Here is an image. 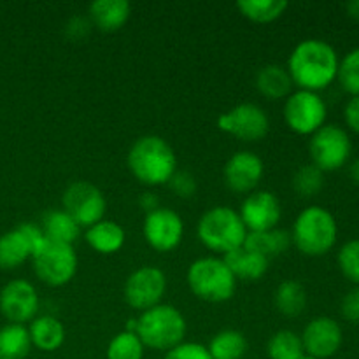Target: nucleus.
Instances as JSON below:
<instances>
[{
    "mask_svg": "<svg viewBox=\"0 0 359 359\" xmlns=\"http://www.w3.org/2000/svg\"><path fill=\"white\" fill-rule=\"evenodd\" d=\"M339 63V55L332 44L321 39H305L291 51L287 72L300 90L318 93L337 79Z\"/></svg>",
    "mask_w": 359,
    "mask_h": 359,
    "instance_id": "f257e3e1",
    "label": "nucleus"
},
{
    "mask_svg": "<svg viewBox=\"0 0 359 359\" xmlns=\"http://www.w3.org/2000/svg\"><path fill=\"white\" fill-rule=\"evenodd\" d=\"M128 168L137 181L146 186H160L177 172V156L170 144L160 135H144L128 151Z\"/></svg>",
    "mask_w": 359,
    "mask_h": 359,
    "instance_id": "f03ea898",
    "label": "nucleus"
},
{
    "mask_svg": "<svg viewBox=\"0 0 359 359\" xmlns=\"http://www.w3.org/2000/svg\"><path fill=\"white\" fill-rule=\"evenodd\" d=\"M186 319L179 309L170 304H158L144 311L137 319V335L144 347L154 351H170L184 342Z\"/></svg>",
    "mask_w": 359,
    "mask_h": 359,
    "instance_id": "7ed1b4c3",
    "label": "nucleus"
},
{
    "mask_svg": "<svg viewBox=\"0 0 359 359\" xmlns=\"http://www.w3.org/2000/svg\"><path fill=\"white\" fill-rule=\"evenodd\" d=\"M337 237V219L321 205H311L302 210L294 219L291 233L293 244L305 256H325L333 249Z\"/></svg>",
    "mask_w": 359,
    "mask_h": 359,
    "instance_id": "20e7f679",
    "label": "nucleus"
},
{
    "mask_svg": "<svg viewBox=\"0 0 359 359\" xmlns=\"http://www.w3.org/2000/svg\"><path fill=\"white\" fill-rule=\"evenodd\" d=\"M196 233L207 249L228 255L244 245L248 228L237 210L228 205H216L200 217Z\"/></svg>",
    "mask_w": 359,
    "mask_h": 359,
    "instance_id": "39448f33",
    "label": "nucleus"
},
{
    "mask_svg": "<svg viewBox=\"0 0 359 359\" xmlns=\"http://www.w3.org/2000/svg\"><path fill=\"white\" fill-rule=\"evenodd\" d=\"M189 291L209 304H223L235 294L237 279L221 258H200L189 265L186 273Z\"/></svg>",
    "mask_w": 359,
    "mask_h": 359,
    "instance_id": "423d86ee",
    "label": "nucleus"
},
{
    "mask_svg": "<svg viewBox=\"0 0 359 359\" xmlns=\"http://www.w3.org/2000/svg\"><path fill=\"white\" fill-rule=\"evenodd\" d=\"M34 272L39 279L51 287L69 284L77 272V255L74 245L60 244L44 238L32 256Z\"/></svg>",
    "mask_w": 359,
    "mask_h": 359,
    "instance_id": "0eeeda50",
    "label": "nucleus"
},
{
    "mask_svg": "<svg viewBox=\"0 0 359 359\" xmlns=\"http://www.w3.org/2000/svg\"><path fill=\"white\" fill-rule=\"evenodd\" d=\"M312 165L323 172H335L347 163L353 151L351 137L337 125H325L312 135L311 144Z\"/></svg>",
    "mask_w": 359,
    "mask_h": 359,
    "instance_id": "6e6552de",
    "label": "nucleus"
},
{
    "mask_svg": "<svg viewBox=\"0 0 359 359\" xmlns=\"http://www.w3.org/2000/svg\"><path fill=\"white\" fill-rule=\"evenodd\" d=\"M326 114L328 109L325 100L314 91H294L284 104V121L298 135H314L321 126H325Z\"/></svg>",
    "mask_w": 359,
    "mask_h": 359,
    "instance_id": "1a4fd4ad",
    "label": "nucleus"
},
{
    "mask_svg": "<svg viewBox=\"0 0 359 359\" xmlns=\"http://www.w3.org/2000/svg\"><path fill=\"white\" fill-rule=\"evenodd\" d=\"M62 209L81 228H90L104 219L107 200L95 184L88 181H76L63 191Z\"/></svg>",
    "mask_w": 359,
    "mask_h": 359,
    "instance_id": "9d476101",
    "label": "nucleus"
},
{
    "mask_svg": "<svg viewBox=\"0 0 359 359\" xmlns=\"http://www.w3.org/2000/svg\"><path fill=\"white\" fill-rule=\"evenodd\" d=\"M217 126L242 142H258L269 133L270 119L259 105L242 102L219 116Z\"/></svg>",
    "mask_w": 359,
    "mask_h": 359,
    "instance_id": "9b49d317",
    "label": "nucleus"
},
{
    "mask_svg": "<svg viewBox=\"0 0 359 359\" xmlns=\"http://www.w3.org/2000/svg\"><path fill=\"white\" fill-rule=\"evenodd\" d=\"M167 291V277L158 266H140L126 279L123 294L126 304L135 311L144 312L156 307Z\"/></svg>",
    "mask_w": 359,
    "mask_h": 359,
    "instance_id": "f8f14e48",
    "label": "nucleus"
},
{
    "mask_svg": "<svg viewBox=\"0 0 359 359\" xmlns=\"http://www.w3.org/2000/svg\"><path fill=\"white\" fill-rule=\"evenodd\" d=\"M44 242V235L39 224L21 223L0 237V269L13 270L32 259L39 245Z\"/></svg>",
    "mask_w": 359,
    "mask_h": 359,
    "instance_id": "ddd939ff",
    "label": "nucleus"
},
{
    "mask_svg": "<svg viewBox=\"0 0 359 359\" xmlns=\"http://www.w3.org/2000/svg\"><path fill=\"white\" fill-rule=\"evenodd\" d=\"M144 238L158 252H170L181 244L184 235V223L175 210L158 207L144 217Z\"/></svg>",
    "mask_w": 359,
    "mask_h": 359,
    "instance_id": "4468645a",
    "label": "nucleus"
},
{
    "mask_svg": "<svg viewBox=\"0 0 359 359\" xmlns=\"http://www.w3.org/2000/svg\"><path fill=\"white\" fill-rule=\"evenodd\" d=\"M37 311L39 294L28 280H11L0 291V312L13 325L34 321Z\"/></svg>",
    "mask_w": 359,
    "mask_h": 359,
    "instance_id": "2eb2a0df",
    "label": "nucleus"
},
{
    "mask_svg": "<svg viewBox=\"0 0 359 359\" xmlns=\"http://www.w3.org/2000/svg\"><path fill=\"white\" fill-rule=\"evenodd\" d=\"M305 356L316 359H328L335 356L342 347L344 333L339 323L328 316H319L305 326L302 333Z\"/></svg>",
    "mask_w": 359,
    "mask_h": 359,
    "instance_id": "dca6fc26",
    "label": "nucleus"
},
{
    "mask_svg": "<svg viewBox=\"0 0 359 359\" xmlns=\"http://www.w3.org/2000/svg\"><path fill=\"white\" fill-rule=\"evenodd\" d=\"M241 217L248 233L256 231H266L277 228L280 221V202L272 191L259 189V191L249 193L241 205Z\"/></svg>",
    "mask_w": 359,
    "mask_h": 359,
    "instance_id": "f3484780",
    "label": "nucleus"
},
{
    "mask_svg": "<svg viewBox=\"0 0 359 359\" xmlns=\"http://www.w3.org/2000/svg\"><path fill=\"white\" fill-rule=\"evenodd\" d=\"M263 160L251 151H238L231 154L223 168L224 182L235 193H252L263 179Z\"/></svg>",
    "mask_w": 359,
    "mask_h": 359,
    "instance_id": "a211bd4d",
    "label": "nucleus"
},
{
    "mask_svg": "<svg viewBox=\"0 0 359 359\" xmlns=\"http://www.w3.org/2000/svg\"><path fill=\"white\" fill-rule=\"evenodd\" d=\"M132 14L128 0H95L88 7V20L95 28L105 34L118 32L126 25Z\"/></svg>",
    "mask_w": 359,
    "mask_h": 359,
    "instance_id": "6ab92c4d",
    "label": "nucleus"
},
{
    "mask_svg": "<svg viewBox=\"0 0 359 359\" xmlns=\"http://www.w3.org/2000/svg\"><path fill=\"white\" fill-rule=\"evenodd\" d=\"M223 259L235 276V279L248 280V283H255V280L262 279L266 273V270H269L270 263V259L258 255L252 249L245 248V245L224 255Z\"/></svg>",
    "mask_w": 359,
    "mask_h": 359,
    "instance_id": "aec40b11",
    "label": "nucleus"
},
{
    "mask_svg": "<svg viewBox=\"0 0 359 359\" xmlns=\"http://www.w3.org/2000/svg\"><path fill=\"white\" fill-rule=\"evenodd\" d=\"M84 238L93 251L100 255H114L123 248L126 235L121 224L111 219H102L93 226L86 228Z\"/></svg>",
    "mask_w": 359,
    "mask_h": 359,
    "instance_id": "412c9836",
    "label": "nucleus"
},
{
    "mask_svg": "<svg viewBox=\"0 0 359 359\" xmlns=\"http://www.w3.org/2000/svg\"><path fill=\"white\" fill-rule=\"evenodd\" d=\"M293 86L290 72L283 65L270 63V65L262 67L256 74V90L269 100L287 98L293 91Z\"/></svg>",
    "mask_w": 359,
    "mask_h": 359,
    "instance_id": "4be33fe9",
    "label": "nucleus"
},
{
    "mask_svg": "<svg viewBox=\"0 0 359 359\" xmlns=\"http://www.w3.org/2000/svg\"><path fill=\"white\" fill-rule=\"evenodd\" d=\"M28 333H30L32 346L37 347L39 351H44V353H53V351L60 349L65 342V328L53 316L35 318L28 328Z\"/></svg>",
    "mask_w": 359,
    "mask_h": 359,
    "instance_id": "5701e85b",
    "label": "nucleus"
},
{
    "mask_svg": "<svg viewBox=\"0 0 359 359\" xmlns=\"http://www.w3.org/2000/svg\"><path fill=\"white\" fill-rule=\"evenodd\" d=\"M41 230L44 238L60 244L72 245L79 238L81 226L65 212L63 209L49 210L44 216L41 224Z\"/></svg>",
    "mask_w": 359,
    "mask_h": 359,
    "instance_id": "b1692460",
    "label": "nucleus"
},
{
    "mask_svg": "<svg viewBox=\"0 0 359 359\" xmlns=\"http://www.w3.org/2000/svg\"><path fill=\"white\" fill-rule=\"evenodd\" d=\"M291 242H293L291 233H287L286 230H280V228H273V230L248 233L244 245L270 259L273 256L284 255L290 249Z\"/></svg>",
    "mask_w": 359,
    "mask_h": 359,
    "instance_id": "393cba45",
    "label": "nucleus"
},
{
    "mask_svg": "<svg viewBox=\"0 0 359 359\" xmlns=\"http://www.w3.org/2000/svg\"><path fill=\"white\" fill-rule=\"evenodd\" d=\"M273 305L286 318H297L307 307V291L298 280H283L273 291Z\"/></svg>",
    "mask_w": 359,
    "mask_h": 359,
    "instance_id": "a878e982",
    "label": "nucleus"
},
{
    "mask_svg": "<svg viewBox=\"0 0 359 359\" xmlns=\"http://www.w3.org/2000/svg\"><path fill=\"white\" fill-rule=\"evenodd\" d=\"M32 349V340L25 325H6L0 328V359H25Z\"/></svg>",
    "mask_w": 359,
    "mask_h": 359,
    "instance_id": "bb28decb",
    "label": "nucleus"
},
{
    "mask_svg": "<svg viewBox=\"0 0 359 359\" xmlns=\"http://www.w3.org/2000/svg\"><path fill=\"white\" fill-rule=\"evenodd\" d=\"M207 351L212 359H242L248 353V340L237 330H223L212 337Z\"/></svg>",
    "mask_w": 359,
    "mask_h": 359,
    "instance_id": "cd10ccee",
    "label": "nucleus"
},
{
    "mask_svg": "<svg viewBox=\"0 0 359 359\" xmlns=\"http://www.w3.org/2000/svg\"><path fill=\"white\" fill-rule=\"evenodd\" d=\"M290 4L286 0H241L238 11L255 23H272L279 20Z\"/></svg>",
    "mask_w": 359,
    "mask_h": 359,
    "instance_id": "c85d7f7f",
    "label": "nucleus"
},
{
    "mask_svg": "<svg viewBox=\"0 0 359 359\" xmlns=\"http://www.w3.org/2000/svg\"><path fill=\"white\" fill-rule=\"evenodd\" d=\"M269 358L270 359H302L305 356L304 344L300 335L291 330H280L273 333L269 340Z\"/></svg>",
    "mask_w": 359,
    "mask_h": 359,
    "instance_id": "c756f323",
    "label": "nucleus"
},
{
    "mask_svg": "<svg viewBox=\"0 0 359 359\" xmlns=\"http://www.w3.org/2000/svg\"><path fill=\"white\" fill-rule=\"evenodd\" d=\"M144 344L133 332H121L109 342L107 359H142Z\"/></svg>",
    "mask_w": 359,
    "mask_h": 359,
    "instance_id": "7c9ffc66",
    "label": "nucleus"
},
{
    "mask_svg": "<svg viewBox=\"0 0 359 359\" xmlns=\"http://www.w3.org/2000/svg\"><path fill=\"white\" fill-rule=\"evenodd\" d=\"M325 186V172L319 170L316 165H302L293 175V189L304 198L318 195Z\"/></svg>",
    "mask_w": 359,
    "mask_h": 359,
    "instance_id": "2f4dec72",
    "label": "nucleus"
},
{
    "mask_svg": "<svg viewBox=\"0 0 359 359\" xmlns=\"http://www.w3.org/2000/svg\"><path fill=\"white\" fill-rule=\"evenodd\" d=\"M337 79L340 81L344 90L353 97H359V48L347 53L339 63Z\"/></svg>",
    "mask_w": 359,
    "mask_h": 359,
    "instance_id": "473e14b6",
    "label": "nucleus"
},
{
    "mask_svg": "<svg viewBox=\"0 0 359 359\" xmlns=\"http://www.w3.org/2000/svg\"><path fill=\"white\" fill-rule=\"evenodd\" d=\"M339 266L344 277L359 287V238L342 245L339 252Z\"/></svg>",
    "mask_w": 359,
    "mask_h": 359,
    "instance_id": "72a5a7b5",
    "label": "nucleus"
},
{
    "mask_svg": "<svg viewBox=\"0 0 359 359\" xmlns=\"http://www.w3.org/2000/svg\"><path fill=\"white\" fill-rule=\"evenodd\" d=\"M163 359H212L205 346L196 342H182L168 351Z\"/></svg>",
    "mask_w": 359,
    "mask_h": 359,
    "instance_id": "f704fd0d",
    "label": "nucleus"
},
{
    "mask_svg": "<svg viewBox=\"0 0 359 359\" xmlns=\"http://www.w3.org/2000/svg\"><path fill=\"white\" fill-rule=\"evenodd\" d=\"M168 184H170L172 191L177 196H181V198H189L196 191L195 177L188 174V172H175L170 181H168Z\"/></svg>",
    "mask_w": 359,
    "mask_h": 359,
    "instance_id": "c9c22d12",
    "label": "nucleus"
},
{
    "mask_svg": "<svg viewBox=\"0 0 359 359\" xmlns=\"http://www.w3.org/2000/svg\"><path fill=\"white\" fill-rule=\"evenodd\" d=\"M91 21L84 16L70 18L65 27V35L74 42H83L91 30Z\"/></svg>",
    "mask_w": 359,
    "mask_h": 359,
    "instance_id": "e433bc0d",
    "label": "nucleus"
},
{
    "mask_svg": "<svg viewBox=\"0 0 359 359\" xmlns=\"http://www.w3.org/2000/svg\"><path fill=\"white\" fill-rule=\"evenodd\" d=\"M340 312H342V318L346 321L358 325L359 323V287L356 286L354 290H351L349 293H346V297L342 298V304H340Z\"/></svg>",
    "mask_w": 359,
    "mask_h": 359,
    "instance_id": "4c0bfd02",
    "label": "nucleus"
},
{
    "mask_svg": "<svg viewBox=\"0 0 359 359\" xmlns=\"http://www.w3.org/2000/svg\"><path fill=\"white\" fill-rule=\"evenodd\" d=\"M344 119L347 126L359 135V97H353L344 107Z\"/></svg>",
    "mask_w": 359,
    "mask_h": 359,
    "instance_id": "58836bf2",
    "label": "nucleus"
},
{
    "mask_svg": "<svg viewBox=\"0 0 359 359\" xmlns=\"http://www.w3.org/2000/svg\"><path fill=\"white\" fill-rule=\"evenodd\" d=\"M139 203H140V207H142V209L146 210V214L147 212H153V210H156L158 207H160L156 195H153V193H144V195L140 196Z\"/></svg>",
    "mask_w": 359,
    "mask_h": 359,
    "instance_id": "ea45409f",
    "label": "nucleus"
},
{
    "mask_svg": "<svg viewBox=\"0 0 359 359\" xmlns=\"http://www.w3.org/2000/svg\"><path fill=\"white\" fill-rule=\"evenodd\" d=\"M346 9H347V14H349L353 20L359 21V0H351V2L346 6Z\"/></svg>",
    "mask_w": 359,
    "mask_h": 359,
    "instance_id": "a19ab883",
    "label": "nucleus"
},
{
    "mask_svg": "<svg viewBox=\"0 0 359 359\" xmlns=\"http://www.w3.org/2000/svg\"><path fill=\"white\" fill-rule=\"evenodd\" d=\"M349 175H351V179H353V182H356V184L359 186V158L354 161L353 165H351Z\"/></svg>",
    "mask_w": 359,
    "mask_h": 359,
    "instance_id": "79ce46f5",
    "label": "nucleus"
},
{
    "mask_svg": "<svg viewBox=\"0 0 359 359\" xmlns=\"http://www.w3.org/2000/svg\"><path fill=\"white\" fill-rule=\"evenodd\" d=\"M302 359H316V358H311V356H304Z\"/></svg>",
    "mask_w": 359,
    "mask_h": 359,
    "instance_id": "37998d69",
    "label": "nucleus"
}]
</instances>
